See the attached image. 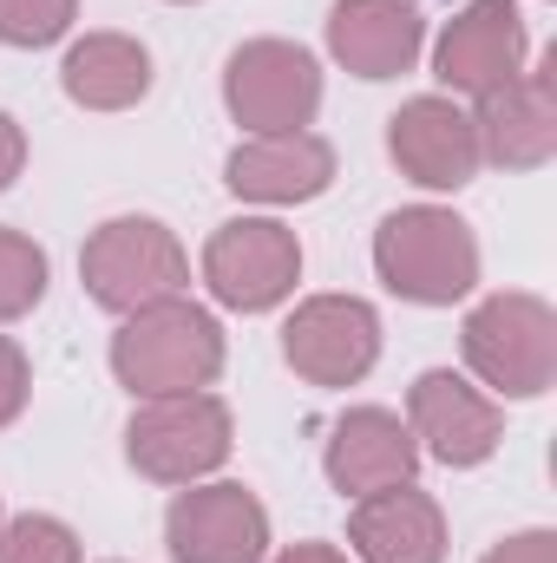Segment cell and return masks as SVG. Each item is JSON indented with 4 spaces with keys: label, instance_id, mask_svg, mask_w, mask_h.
I'll return each instance as SVG.
<instances>
[{
    "label": "cell",
    "instance_id": "6da1fadb",
    "mask_svg": "<svg viewBox=\"0 0 557 563\" xmlns=\"http://www.w3.org/2000/svg\"><path fill=\"white\" fill-rule=\"evenodd\" d=\"M223 361H230L223 321H217L204 301H190V295L151 301L139 314H119V334H112V380H119L132 400L204 394V387H217Z\"/></svg>",
    "mask_w": 557,
    "mask_h": 563
},
{
    "label": "cell",
    "instance_id": "7a4b0ae2",
    "mask_svg": "<svg viewBox=\"0 0 557 563\" xmlns=\"http://www.w3.org/2000/svg\"><path fill=\"white\" fill-rule=\"evenodd\" d=\"M459 354L492 400H545L557 387V308L532 288H499L459 321Z\"/></svg>",
    "mask_w": 557,
    "mask_h": 563
},
{
    "label": "cell",
    "instance_id": "3957f363",
    "mask_svg": "<svg viewBox=\"0 0 557 563\" xmlns=\"http://www.w3.org/2000/svg\"><path fill=\"white\" fill-rule=\"evenodd\" d=\"M374 276L414 308H452L479 288V236L446 203L387 210L374 230Z\"/></svg>",
    "mask_w": 557,
    "mask_h": 563
},
{
    "label": "cell",
    "instance_id": "277c9868",
    "mask_svg": "<svg viewBox=\"0 0 557 563\" xmlns=\"http://www.w3.org/2000/svg\"><path fill=\"white\" fill-rule=\"evenodd\" d=\"M237 452V420L223 394H164V400H139L125 420V465L151 478V485H197L217 478Z\"/></svg>",
    "mask_w": 557,
    "mask_h": 563
},
{
    "label": "cell",
    "instance_id": "5b68a950",
    "mask_svg": "<svg viewBox=\"0 0 557 563\" xmlns=\"http://www.w3.org/2000/svg\"><path fill=\"white\" fill-rule=\"evenodd\" d=\"M79 282L106 314H139L190 288V256L157 217H106L79 250Z\"/></svg>",
    "mask_w": 557,
    "mask_h": 563
},
{
    "label": "cell",
    "instance_id": "8992f818",
    "mask_svg": "<svg viewBox=\"0 0 557 563\" xmlns=\"http://www.w3.org/2000/svg\"><path fill=\"white\" fill-rule=\"evenodd\" d=\"M223 112L243 139L308 132L321 112V59L295 40H243L223 59Z\"/></svg>",
    "mask_w": 557,
    "mask_h": 563
},
{
    "label": "cell",
    "instance_id": "52a82bcc",
    "mask_svg": "<svg viewBox=\"0 0 557 563\" xmlns=\"http://www.w3.org/2000/svg\"><path fill=\"white\" fill-rule=\"evenodd\" d=\"M282 361L321 394H348L381 361V314L361 295H308L282 321Z\"/></svg>",
    "mask_w": 557,
    "mask_h": 563
},
{
    "label": "cell",
    "instance_id": "ba28073f",
    "mask_svg": "<svg viewBox=\"0 0 557 563\" xmlns=\"http://www.w3.org/2000/svg\"><path fill=\"white\" fill-rule=\"evenodd\" d=\"M204 288L237 314H270L302 282V243L282 217H230L204 243Z\"/></svg>",
    "mask_w": 557,
    "mask_h": 563
},
{
    "label": "cell",
    "instance_id": "9c48e42d",
    "mask_svg": "<svg viewBox=\"0 0 557 563\" xmlns=\"http://www.w3.org/2000/svg\"><path fill=\"white\" fill-rule=\"evenodd\" d=\"M270 511L237 478H197L177 485L164 511V551L171 563H270Z\"/></svg>",
    "mask_w": 557,
    "mask_h": 563
},
{
    "label": "cell",
    "instance_id": "30bf717a",
    "mask_svg": "<svg viewBox=\"0 0 557 563\" xmlns=\"http://www.w3.org/2000/svg\"><path fill=\"white\" fill-rule=\"evenodd\" d=\"M525 59H532V26L518 0H466L433 40V79L446 86V99H472V106L512 86Z\"/></svg>",
    "mask_w": 557,
    "mask_h": 563
},
{
    "label": "cell",
    "instance_id": "8fae6325",
    "mask_svg": "<svg viewBox=\"0 0 557 563\" xmlns=\"http://www.w3.org/2000/svg\"><path fill=\"white\" fill-rule=\"evenodd\" d=\"M407 432H414L419 459L472 472L505 445V400H492L479 380L452 367H426L407 387Z\"/></svg>",
    "mask_w": 557,
    "mask_h": 563
},
{
    "label": "cell",
    "instance_id": "7c38bea8",
    "mask_svg": "<svg viewBox=\"0 0 557 563\" xmlns=\"http://www.w3.org/2000/svg\"><path fill=\"white\" fill-rule=\"evenodd\" d=\"M387 157H394V170L419 184V190H433V197H452V190H466L472 177H479V125H472V112L459 106V99H446V92H419L407 99L394 119H387Z\"/></svg>",
    "mask_w": 557,
    "mask_h": 563
},
{
    "label": "cell",
    "instance_id": "4fadbf2b",
    "mask_svg": "<svg viewBox=\"0 0 557 563\" xmlns=\"http://www.w3.org/2000/svg\"><path fill=\"white\" fill-rule=\"evenodd\" d=\"M479 157L499 170H545L557 157V53L525 66L512 86L485 92L479 112Z\"/></svg>",
    "mask_w": 557,
    "mask_h": 563
},
{
    "label": "cell",
    "instance_id": "5bb4252c",
    "mask_svg": "<svg viewBox=\"0 0 557 563\" xmlns=\"http://www.w3.org/2000/svg\"><path fill=\"white\" fill-rule=\"evenodd\" d=\"M426 53L419 0H335L328 7V59L354 79H401Z\"/></svg>",
    "mask_w": 557,
    "mask_h": 563
},
{
    "label": "cell",
    "instance_id": "9a60e30c",
    "mask_svg": "<svg viewBox=\"0 0 557 563\" xmlns=\"http://www.w3.org/2000/svg\"><path fill=\"white\" fill-rule=\"evenodd\" d=\"M223 184L243 203L288 210V203H315L335 184V144L321 132H276V139H243L223 157Z\"/></svg>",
    "mask_w": 557,
    "mask_h": 563
},
{
    "label": "cell",
    "instance_id": "2e32d148",
    "mask_svg": "<svg viewBox=\"0 0 557 563\" xmlns=\"http://www.w3.org/2000/svg\"><path fill=\"white\" fill-rule=\"evenodd\" d=\"M321 472L341 498H368V492H387V485L414 478L419 445L394 407H348L328 432V445H321Z\"/></svg>",
    "mask_w": 557,
    "mask_h": 563
},
{
    "label": "cell",
    "instance_id": "e0dca14e",
    "mask_svg": "<svg viewBox=\"0 0 557 563\" xmlns=\"http://www.w3.org/2000/svg\"><path fill=\"white\" fill-rule=\"evenodd\" d=\"M348 544L354 563H446V511L433 492L407 485H387V492H368L354 498L348 511Z\"/></svg>",
    "mask_w": 557,
    "mask_h": 563
},
{
    "label": "cell",
    "instance_id": "ac0fdd59",
    "mask_svg": "<svg viewBox=\"0 0 557 563\" xmlns=\"http://www.w3.org/2000/svg\"><path fill=\"white\" fill-rule=\"evenodd\" d=\"M59 92L79 112H132L151 92V46L132 33H86L59 59Z\"/></svg>",
    "mask_w": 557,
    "mask_h": 563
},
{
    "label": "cell",
    "instance_id": "d6986e66",
    "mask_svg": "<svg viewBox=\"0 0 557 563\" xmlns=\"http://www.w3.org/2000/svg\"><path fill=\"white\" fill-rule=\"evenodd\" d=\"M46 276H53L46 250H40L26 230H7V223H0V328H7V321H26V314L46 301Z\"/></svg>",
    "mask_w": 557,
    "mask_h": 563
},
{
    "label": "cell",
    "instance_id": "ffe728a7",
    "mask_svg": "<svg viewBox=\"0 0 557 563\" xmlns=\"http://www.w3.org/2000/svg\"><path fill=\"white\" fill-rule=\"evenodd\" d=\"M0 563H79V531L53 511H20L0 525Z\"/></svg>",
    "mask_w": 557,
    "mask_h": 563
},
{
    "label": "cell",
    "instance_id": "44dd1931",
    "mask_svg": "<svg viewBox=\"0 0 557 563\" xmlns=\"http://www.w3.org/2000/svg\"><path fill=\"white\" fill-rule=\"evenodd\" d=\"M79 20V0H0V46L40 53L53 40H66Z\"/></svg>",
    "mask_w": 557,
    "mask_h": 563
},
{
    "label": "cell",
    "instance_id": "7402d4cb",
    "mask_svg": "<svg viewBox=\"0 0 557 563\" xmlns=\"http://www.w3.org/2000/svg\"><path fill=\"white\" fill-rule=\"evenodd\" d=\"M26 400H33V361L13 334H0V432L26 413Z\"/></svg>",
    "mask_w": 557,
    "mask_h": 563
},
{
    "label": "cell",
    "instance_id": "603a6c76",
    "mask_svg": "<svg viewBox=\"0 0 557 563\" xmlns=\"http://www.w3.org/2000/svg\"><path fill=\"white\" fill-rule=\"evenodd\" d=\"M479 563H557V531H545V525L512 531V538H499Z\"/></svg>",
    "mask_w": 557,
    "mask_h": 563
},
{
    "label": "cell",
    "instance_id": "cb8c5ba5",
    "mask_svg": "<svg viewBox=\"0 0 557 563\" xmlns=\"http://www.w3.org/2000/svg\"><path fill=\"white\" fill-rule=\"evenodd\" d=\"M20 170H26V132L13 112H0V190H13Z\"/></svg>",
    "mask_w": 557,
    "mask_h": 563
},
{
    "label": "cell",
    "instance_id": "d4e9b609",
    "mask_svg": "<svg viewBox=\"0 0 557 563\" xmlns=\"http://www.w3.org/2000/svg\"><path fill=\"white\" fill-rule=\"evenodd\" d=\"M270 563H354L341 544H321V538H302V544H282Z\"/></svg>",
    "mask_w": 557,
    "mask_h": 563
},
{
    "label": "cell",
    "instance_id": "484cf974",
    "mask_svg": "<svg viewBox=\"0 0 557 563\" xmlns=\"http://www.w3.org/2000/svg\"><path fill=\"white\" fill-rule=\"evenodd\" d=\"M171 7H190V0H171Z\"/></svg>",
    "mask_w": 557,
    "mask_h": 563
},
{
    "label": "cell",
    "instance_id": "4316f807",
    "mask_svg": "<svg viewBox=\"0 0 557 563\" xmlns=\"http://www.w3.org/2000/svg\"><path fill=\"white\" fill-rule=\"evenodd\" d=\"M0 525H7V511H0Z\"/></svg>",
    "mask_w": 557,
    "mask_h": 563
}]
</instances>
